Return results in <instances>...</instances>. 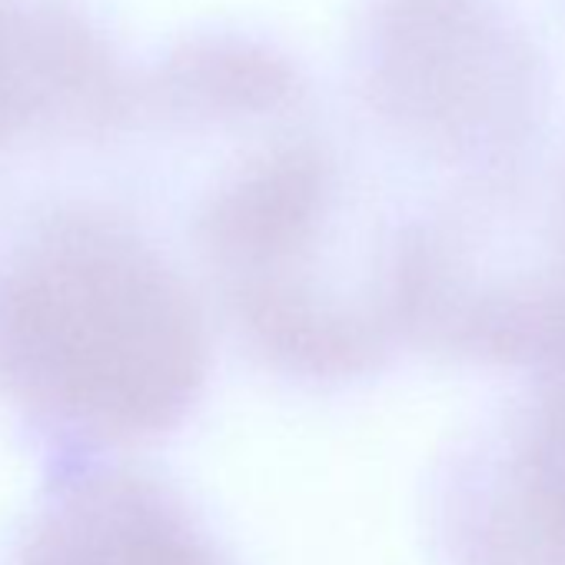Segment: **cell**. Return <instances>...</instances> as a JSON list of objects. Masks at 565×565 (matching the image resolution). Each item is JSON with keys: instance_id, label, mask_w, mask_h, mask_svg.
<instances>
[{"instance_id": "obj_1", "label": "cell", "mask_w": 565, "mask_h": 565, "mask_svg": "<svg viewBox=\"0 0 565 565\" xmlns=\"http://www.w3.org/2000/svg\"><path fill=\"white\" fill-rule=\"evenodd\" d=\"M210 373L206 300L130 213L51 200L4 226L0 399L41 443L64 459L160 443Z\"/></svg>"}, {"instance_id": "obj_2", "label": "cell", "mask_w": 565, "mask_h": 565, "mask_svg": "<svg viewBox=\"0 0 565 565\" xmlns=\"http://www.w3.org/2000/svg\"><path fill=\"white\" fill-rule=\"evenodd\" d=\"M406 213L320 143L236 167L193 216V249L233 340L263 370L317 390L363 383L406 347Z\"/></svg>"}, {"instance_id": "obj_3", "label": "cell", "mask_w": 565, "mask_h": 565, "mask_svg": "<svg viewBox=\"0 0 565 565\" xmlns=\"http://www.w3.org/2000/svg\"><path fill=\"white\" fill-rule=\"evenodd\" d=\"M403 330L443 363L565 360V196L552 167L439 190L403 230Z\"/></svg>"}, {"instance_id": "obj_4", "label": "cell", "mask_w": 565, "mask_h": 565, "mask_svg": "<svg viewBox=\"0 0 565 565\" xmlns=\"http://www.w3.org/2000/svg\"><path fill=\"white\" fill-rule=\"evenodd\" d=\"M366 97L386 134L459 190L539 167L552 77L502 0H386Z\"/></svg>"}, {"instance_id": "obj_5", "label": "cell", "mask_w": 565, "mask_h": 565, "mask_svg": "<svg viewBox=\"0 0 565 565\" xmlns=\"http://www.w3.org/2000/svg\"><path fill=\"white\" fill-rule=\"evenodd\" d=\"M426 532L439 565H565V360L529 373L446 446Z\"/></svg>"}, {"instance_id": "obj_6", "label": "cell", "mask_w": 565, "mask_h": 565, "mask_svg": "<svg viewBox=\"0 0 565 565\" xmlns=\"http://www.w3.org/2000/svg\"><path fill=\"white\" fill-rule=\"evenodd\" d=\"M8 565H230L200 512L163 479L64 459L21 519Z\"/></svg>"}, {"instance_id": "obj_7", "label": "cell", "mask_w": 565, "mask_h": 565, "mask_svg": "<svg viewBox=\"0 0 565 565\" xmlns=\"http://www.w3.org/2000/svg\"><path fill=\"white\" fill-rule=\"evenodd\" d=\"M552 173H555V183H558V190H562V196H565V157H562L558 163H552Z\"/></svg>"}]
</instances>
